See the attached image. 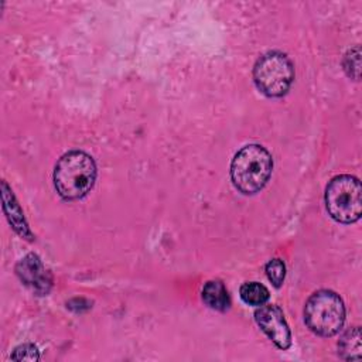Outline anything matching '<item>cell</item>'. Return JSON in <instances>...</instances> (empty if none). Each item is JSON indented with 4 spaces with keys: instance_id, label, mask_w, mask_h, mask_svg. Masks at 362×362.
Instances as JSON below:
<instances>
[{
    "instance_id": "cell-1",
    "label": "cell",
    "mask_w": 362,
    "mask_h": 362,
    "mask_svg": "<svg viewBox=\"0 0 362 362\" xmlns=\"http://www.w3.org/2000/svg\"><path fill=\"white\" fill-rule=\"evenodd\" d=\"M96 180L93 158L81 150L65 153L54 170V185L58 195L66 201L85 197Z\"/></svg>"
},
{
    "instance_id": "cell-2",
    "label": "cell",
    "mask_w": 362,
    "mask_h": 362,
    "mask_svg": "<svg viewBox=\"0 0 362 362\" xmlns=\"http://www.w3.org/2000/svg\"><path fill=\"white\" fill-rule=\"evenodd\" d=\"M272 170V154L260 144H247L235 154L230 163V180L238 191L252 195L266 185Z\"/></svg>"
},
{
    "instance_id": "cell-3",
    "label": "cell",
    "mask_w": 362,
    "mask_h": 362,
    "mask_svg": "<svg viewBox=\"0 0 362 362\" xmlns=\"http://www.w3.org/2000/svg\"><path fill=\"white\" fill-rule=\"evenodd\" d=\"M304 321L305 325L320 337L338 334L345 321L342 298L331 290L315 291L305 303Z\"/></svg>"
},
{
    "instance_id": "cell-4",
    "label": "cell",
    "mask_w": 362,
    "mask_h": 362,
    "mask_svg": "<svg viewBox=\"0 0 362 362\" xmlns=\"http://www.w3.org/2000/svg\"><path fill=\"white\" fill-rule=\"evenodd\" d=\"M324 199L329 216L337 222L354 223L362 215V187L354 175L334 177L327 184Z\"/></svg>"
},
{
    "instance_id": "cell-5",
    "label": "cell",
    "mask_w": 362,
    "mask_h": 362,
    "mask_svg": "<svg viewBox=\"0 0 362 362\" xmlns=\"http://www.w3.org/2000/svg\"><path fill=\"white\" fill-rule=\"evenodd\" d=\"M253 81L263 95L280 98L288 92L294 81L293 62L280 51H269L256 61Z\"/></svg>"
},
{
    "instance_id": "cell-6",
    "label": "cell",
    "mask_w": 362,
    "mask_h": 362,
    "mask_svg": "<svg viewBox=\"0 0 362 362\" xmlns=\"http://www.w3.org/2000/svg\"><path fill=\"white\" fill-rule=\"evenodd\" d=\"M255 320L260 329L280 349H288L291 345V332L286 322L283 311L273 304H262L255 311Z\"/></svg>"
},
{
    "instance_id": "cell-7",
    "label": "cell",
    "mask_w": 362,
    "mask_h": 362,
    "mask_svg": "<svg viewBox=\"0 0 362 362\" xmlns=\"http://www.w3.org/2000/svg\"><path fill=\"white\" fill-rule=\"evenodd\" d=\"M16 273L20 280L33 291L44 296L52 286L51 273L44 267L41 259L35 253H28L16 266Z\"/></svg>"
},
{
    "instance_id": "cell-8",
    "label": "cell",
    "mask_w": 362,
    "mask_h": 362,
    "mask_svg": "<svg viewBox=\"0 0 362 362\" xmlns=\"http://www.w3.org/2000/svg\"><path fill=\"white\" fill-rule=\"evenodd\" d=\"M1 198H3V208H4V212L10 221V223L13 225L14 230L21 235L23 238H27V239H33V235L28 229V225L24 219V215H23V211L20 208V205L17 204L14 195H13V191L8 188L7 182L6 181H1Z\"/></svg>"
},
{
    "instance_id": "cell-9",
    "label": "cell",
    "mask_w": 362,
    "mask_h": 362,
    "mask_svg": "<svg viewBox=\"0 0 362 362\" xmlns=\"http://www.w3.org/2000/svg\"><path fill=\"white\" fill-rule=\"evenodd\" d=\"M202 300L209 308L221 313H225L230 307L229 293L221 280H209L205 283L202 288Z\"/></svg>"
},
{
    "instance_id": "cell-10",
    "label": "cell",
    "mask_w": 362,
    "mask_h": 362,
    "mask_svg": "<svg viewBox=\"0 0 362 362\" xmlns=\"http://www.w3.org/2000/svg\"><path fill=\"white\" fill-rule=\"evenodd\" d=\"M361 351H362L361 328L359 327L348 328L342 334V337L338 342L339 358H342L345 361H358V359H361Z\"/></svg>"
},
{
    "instance_id": "cell-11",
    "label": "cell",
    "mask_w": 362,
    "mask_h": 362,
    "mask_svg": "<svg viewBox=\"0 0 362 362\" xmlns=\"http://www.w3.org/2000/svg\"><path fill=\"white\" fill-rule=\"evenodd\" d=\"M240 298L249 304V305H262V304H266V301L269 300L270 294H269V290L262 284V283H257V281H247V283H243L240 286Z\"/></svg>"
},
{
    "instance_id": "cell-12",
    "label": "cell",
    "mask_w": 362,
    "mask_h": 362,
    "mask_svg": "<svg viewBox=\"0 0 362 362\" xmlns=\"http://www.w3.org/2000/svg\"><path fill=\"white\" fill-rule=\"evenodd\" d=\"M342 66L344 71L346 72V75L355 81L359 79V74H361V52H359V47H354L351 48L342 61Z\"/></svg>"
},
{
    "instance_id": "cell-13",
    "label": "cell",
    "mask_w": 362,
    "mask_h": 362,
    "mask_svg": "<svg viewBox=\"0 0 362 362\" xmlns=\"http://www.w3.org/2000/svg\"><path fill=\"white\" fill-rule=\"evenodd\" d=\"M266 274L274 287H280L286 277L284 262L281 259H272L266 264Z\"/></svg>"
},
{
    "instance_id": "cell-14",
    "label": "cell",
    "mask_w": 362,
    "mask_h": 362,
    "mask_svg": "<svg viewBox=\"0 0 362 362\" xmlns=\"http://www.w3.org/2000/svg\"><path fill=\"white\" fill-rule=\"evenodd\" d=\"M13 361H38L40 359V351L35 345L33 344H24L17 346L11 356Z\"/></svg>"
}]
</instances>
